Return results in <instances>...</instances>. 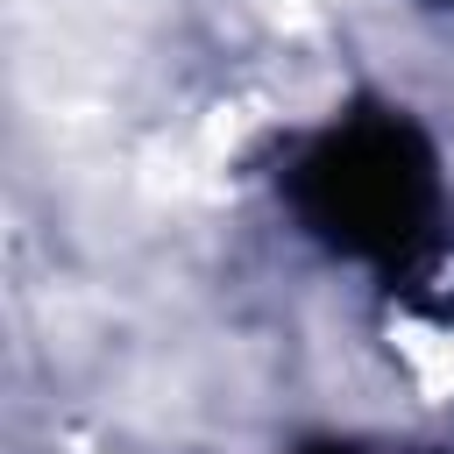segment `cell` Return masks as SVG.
Here are the masks:
<instances>
[{
    "label": "cell",
    "mask_w": 454,
    "mask_h": 454,
    "mask_svg": "<svg viewBox=\"0 0 454 454\" xmlns=\"http://www.w3.org/2000/svg\"><path fill=\"white\" fill-rule=\"evenodd\" d=\"M433 163L404 121H355L305 156V213L340 248H404L426 220Z\"/></svg>",
    "instance_id": "6da1fadb"
}]
</instances>
